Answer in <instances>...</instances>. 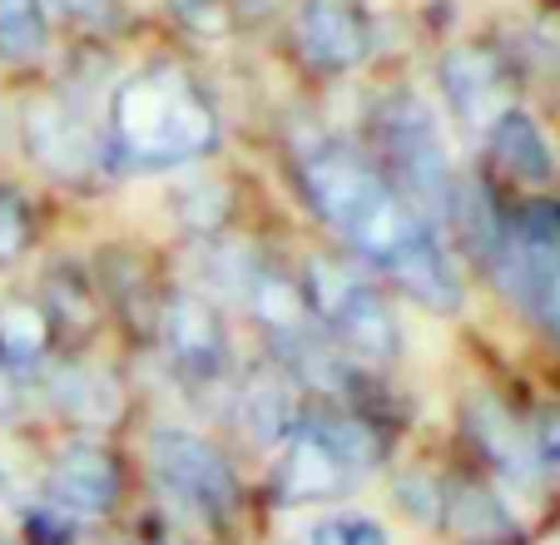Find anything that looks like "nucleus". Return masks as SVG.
Instances as JSON below:
<instances>
[{"instance_id": "nucleus-8", "label": "nucleus", "mask_w": 560, "mask_h": 545, "mask_svg": "<svg viewBox=\"0 0 560 545\" xmlns=\"http://www.w3.org/2000/svg\"><path fill=\"white\" fill-rule=\"evenodd\" d=\"M119 496V472L109 462V451L90 447V441H74L60 451V462L50 472V506L65 511L70 521H95L109 515Z\"/></svg>"}, {"instance_id": "nucleus-7", "label": "nucleus", "mask_w": 560, "mask_h": 545, "mask_svg": "<svg viewBox=\"0 0 560 545\" xmlns=\"http://www.w3.org/2000/svg\"><path fill=\"white\" fill-rule=\"evenodd\" d=\"M149 462H154L159 486L203 521H223L238 501L229 462L194 431H154L149 437Z\"/></svg>"}, {"instance_id": "nucleus-21", "label": "nucleus", "mask_w": 560, "mask_h": 545, "mask_svg": "<svg viewBox=\"0 0 560 545\" xmlns=\"http://www.w3.org/2000/svg\"><path fill=\"white\" fill-rule=\"evenodd\" d=\"M442 515L452 531L466 535V541H491V535L511 531V515L501 511V501H491V496L476 491V486H456L452 501L442 506Z\"/></svg>"}, {"instance_id": "nucleus-9", "label": "nucleus", "mask_w": 560, "mask_h": 545, "mask_svg": "<svg viewBox=\"0 0 560 545\" xmlns=\"http://www.w3.org/2000/svg\"><path fill=\"white\" fill-rule=\"evenodd\" d=\"M164 347L189 378H219L229 357L219 308L203 293H174L164 308Z\"/></svg>"}, {"instance_id": "nucleus-3", "label": "nucleus", "mask_w": 560, "mask_h": 545, "mask_svg": "<svg viewBox=\"0 0 560 545\" xmlns=\"http://www.w3.org/2000/svg\"><path fill=\"white\" fill-rule=\"evenodd\" d=\"M377 437L362 421L332 417V421H307L293 431V447L283 451L278 466V501L307 506V501H332L348 496L362 476L377 472Z\"/></svg>"}, {"instance_id": "nucleus-29", "label": "nucleus", "mask_w": 560, "mask_h": 545, "mask_svg": "<svg viewBox=\"0 0 560 545\" xmlns=\"http://www.w3.org/2000/svg\"><path fill=\"white\" fill-rule=\"evenodd\" d=\"M307 545H342L338 521H323V525H313V531H307Z\"/></svg>"}, {"instance_id": "nucleus-6", "label": "nucleus", "mask_w": 560, "mask_h": 545, "mask_svg": "<svg viewBox=\"0 0 560 545\" xmlns=\"http://www.w3.org/2000/svg\"><path fill=\"white\" fill-rule=\"evenodd\" d=\"M387 149L397 178H402V199L417 209V219H446L452 213V164L436 139V119L417 100H397L387 115Z\"/></svg>"}, {"instance_id": "nucleus-28", "label": "nucleus", "mask_w": 560, "mask_h": 545, "mask_svg": "<svg viewBox=\"0 0 560 545\" xmlns=\"http://www.w3.org/2000/svg\"><path fill=\"white\" fill-rule=\"evenodd\" d=\"M342 545H387V531H382L372 515H338Z\"/></svg>"}, {"instance_id": "nucleus-27", "label": "nucleus", "mask_w": 560, "mask_h": 545, "mask_svg": "<svg viewBox=\"0 0 560 545\" xmlns=\"http://www.w3.org/2000/svg\"><path fill=\"white\" fill-rule=\"evenodd\" d=\"M397 496H402V506L417 515V521L442 515V496H432V486H427V482H402V486H397Z\"/></svg>"}, {"instance_id": "nucleus-10", "label": "nucleus", "mask_w": 560, "mask_h": 545, "mask_svg": "<svg viewBox=\"0 0 560 545\" xmlns=\"http://www.w3.org/2000/svg\"><path fill=\"white\" fill-rule=\"evenodd\" d=\"M298 50L317 70H348L368 50V25L348 0H307L298 11Z\"/></svg>"}, {"instance_id": "nucleus-25", "label": "nucleus", "mask_w": 560, "mask_h": 545, "mask_svg": "<svg viewBox=\"0 0 560 545\" xmlns=\"http://www.w3.org/2000/svg\"><path fill=\"white\" fill-rule=\"evenodd\" d=\"M31 535H35V545H70L74 521L65 511H55V506H45V511L31 515Z\"/></svg>"}, {"instance_id": "nucleus-15", "label": "nucleus", "mask_w": 560, "mask_h": 545, "mask_svg": "<svg viewBox=\"0 0 560 545\" xmlns=\"http://www.w3.org/2000/svg\"><path fill=\"white\" fill-rule=\"evenodd\" d=\"M50 402L65 411L70 421H80V427H105V421H115L119 411V387L109 372L100 368H60L50 378Z\"/></svg>"}, {"instance_id": "nucleus-23", "label": "nucleus", "mask_w": 560, "mask_h": 545, "mask_svg": "<svg viewBox=\"0 0 560 545\" xmlns=\"http://www.w3.org/2000/svg\"><path fill=\"white\" fill-rule=\"evenodd\" d=\"M223 209H229V194H223L219 184H189V189L179 194V213L189 229H213V223L223 219Z\"/></svg>"}, {"instance_id": "nucleus-20", "label": "nucleus", "mask_w": 560, "mask_h": 545, "mask_svg": "<svg viewBox=\"0 0 560 545\" xmlns=\"http://www.w3.org/2000/svg\"><path fill=\"white\" fill-rule=\"evenodd\" d=\"M50 323L35 303H0V362H35L45 352Z\"/></svg>"}, {"instance_id": "nucleus-2", "label": "nucleus", "mask_w": 560, "mask_h": 545, "mask_svg": "<svg viewBox=\"0 0 560 545\" xmlns=\"http://www.w3.org/2000/svg\"><path fill=\"white\" fill-rule=\"evenodd\" d=\"M115 139L135 164L170 169L184 159H199L213 144V109L174 65H159V70H144L119 84Z\"/></svg>"}, {"instance_id": "nucleus-11", "label": "nucleus", "mask_w": 560, "mask_h": 545, "mask_svg": "<svg viewBox=\"0 0 560 545\" xmlns=\"http://www.w3.org/2000/svg\"><path fill=\"white\" fill-rule=\"evenodd\" d=\"M25 144H31V159L45 169V174L60 178H80L95 159V139L80 125V115H70L55 100H35L25 109Z\"/></svg>"}, {"instance_id": "nucleus-17", "label": "nucleus", "mask_w": 560, "mask_h": 545, "mask_svg": "<svg viewBox=\"0 0 560 545\" xmlns=\"http://www.w3.org/2000/svg\"><path fill=\"white\" fill-rule=\"evenodd\" d=\"M244 303H248V313H254L258 323L273 327L278 343H288V337H298V333H307V327H313V323H307L303 293L288 283L283 272L254 268V278H248V288H244Z\"/></svg>"}, {"instance_id": "nucleus-26", "label": "nucleus", "mask_w": 560, "mask_h": 545, "mask_svg": "<svg viewBox=\"0 0 560 545\" xmlns=\"http://www.w3.org/2000/svg\"><path fill=\"white\" fill-rule=\"evenodd\" d=\"M530 451L540 466H560V411H540L536 431H530Z\"/></svg>"}, {"instance_id": "nucleus-1", "label": "nucleus", "mask_w": 560, "mask_h": 545, "mask_svg": "<svg viewBox=\"0 0 560 545\" xmlns=\"http://www.w3.org/2000/svg\"><path fill=\"white\" fill-rule=\"evenodd\" d=\"M303 184H307L313 209L323 213L362 258L377 263V268H392L422 233H432L422 219H417L412 204H407L402 194H392L358 154H348V149L323 144L317 154H307Z\"/></svg>"}, {"instance_id": "nucleus-19", "label": "nucleus", "mask_w": 560, "mask_h": 545, "mask_svg": "<svg viewBox=\"0 0 560 545\" xmlns=\"http://www.w3.org/2000/svg\"><path fill=\"white\" fill-rule=\"evenodd\" d=\"M50 40L40 0H0V55L5 60H35Z\"/></svg>"}, {"instance_id": "nucleus-5", "label": "nucleus", "mask_w": 560, "mask_h": 545, "mask_svg": "<svg viewBox=\"0 0 560 545\" xmlns=\"http://www.w3.org/2000/svg\"><path fill=\"white\" fill-rule=\"evenodd\" d=\"M307 288H313L317 313L338 327V337L358 357H368V362H392V357L402 352L397 317L387 313V303H382L352 268L328 263V258H313L307 263Z\"/></svg>"}, {"instance_id": "nucleus-4", "label": "nucleus", "mask_w": 560, "mask_h": 545, "mask_svg": "<svg viewBox=\"0 0 560 545\" xmlns=\"http://www.w3.org/2000/svg\"><path fill=\"white\" fill-rule=\"evenodd\" d=\"M501 293L536 317L546 333L560 337V209L556 204H526L521 219L501 233L491 258Z\"/></svg>"}, {"instance_id": "nucleus-22", "label": "nucleus", "mask_w": 560, "mask_h": 545, "mask_svg": "<svg viewBox=\"0 0 560 545\" xmlns=\"http://www.w3.org/2000/svg\"><path fill=\"white\" fill-rule=\"evenodd\" d=\"M25 243H31V213H25L21 194L0 189V263L21 258Z\"/></svg>"}, {"instance_id": "nucleus-14", "label": "nucleus", "mask_w": 560, "mask_h": 545, "mask_svg": "<svg viewBox=\"0 0 560 545\" xmlns=\"http://www.w3.org/2000/svg\"><path fill=\"white\" fill-rule=\"evenodd\" d=\"M387 272L402 283V293H412L417 303L432 308V313H456V308H462V278H456V268L446 263L442 243H436L432 233H422Z\"/></svg>"}, {"instance_id": "nucleus-12", "label": "nucleus", "mask_w": 560, "mask_h": 545, "mask_svg": "<svg viewBox=\"0 0 560 545\" xmlns=\"http://www.w3.org/2000/svg\"><path fill=\"white\" fill-rule=\"evenodd\" d=\"M442 90L452 100L456 119L466 129H481V125H497L501 115V100H506V80H501V65L491 60L487 50L476 45H462L442 60Z\"/></svg>"}, {"instance_id": "nucleus-31", "label": "nucleus", "mask_w": 560, "mask_h": 545, "mask_svg": "<svg viewBox=\"0 0 560 545\" xmlns=\"http://www.w3.org/2000/svg\"><path fill=\"white\" fill-rule=\"evenodd\" d=\"M65 11H74V15H100L105 11V0H60Z\"/></svg>"}, {"instance_id": "nucleus-16", "label": "nucleus", "mask_w": 560, "mask_h": 545, "mask_svg": "<svg viewBox=\"0 0 560 545\" xmlns=\"http://www.w3.org/2000/svg\"><path fill=\"white\" fill-rule=\"evenodd\" d=\"M491 149L506 164V174L530 178V184H546L550 178V144L526 109H501L497 125H491Z\"/></svg>"}, {"instance_id": "nucleus-24", "label": "nucleus", "mask_w": 560, "mask_h": 545, "mask_svg": "<svg viewBox=\"0 0 560 545\" xmlns=\"http://www.w3.org/2000/svg\"><path fill=\"white\" fill-rule=\"evenodd\" d=\"M170 5L194 35H209V40L229 35V5L223 0H170Z\"/></svg>"}, {"instance_id": "nucleus-30", "label": "nucleus", "mask_w": 560, "mask_h": 545, "mask_svg": "<svg viewBox=\"0 0 560 545\" xmlns=\"http://www.w3.org/2000/svg\"><path fill=\"white\" fill-rule=\"evenodd\" d=\"M11 411H15V378L0 362V417H11Z\"/></svg>"}, {"instance_id": "nucleus-13", "label": "nucleus", "mask_w": 560, "mask_h": 545, "mask_svg": "<svg viewBox=\"0 0 560 545\" xmlns=\"http://www.w3.org/2000/svg\"><path fill=\"white\" fill-rule=\"evenodd\" d=\"M471 437H476V447H481V456L491 462V472L506 486H516V491L536 486L540 462H536V451H530V437H521V427L491 397L471 402Z\"/></svg>"}, {"instance_id": "nucleus-18", "label": "nucleus", "mask_w": 560, "mask_h": 545, "mask_svg": "<svg viewBox=\"0 0 560 545\" xmlns=\"http://www.w3.org/2000/svg\"><path fill=\"white\" fill-rule=\"evenodd\" d=\"M238 421L248 427L254 441H278L288 427H293V392L278 378H254L244 387V402H238Z\"/></svg>"}]
</instances>
